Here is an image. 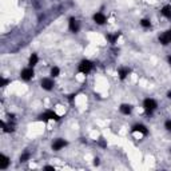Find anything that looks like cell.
I'll use <instances>...</instances> for the list:
<instances>
[{
    "instance_id": "obj_1",
    "label": "cell",
    "mask_w": 171,
    "mask_h": 171,
    "mask_svg": "<svg viewBox=\"0 0 171 171\" xmlns=\"http://www.w3.org/2000/svg\"><path fill=\"white\" fill-rule=\"evenodd\" d=\"M143 107H145V110H146V112H147V114H152V111L158 107V104H157V102L154 100V99L148 98V99H146V100L143 102Z\"/></svg>"
},
{
    "instance_id": "obj_2",
    "label": "cell",
    "mask_w": 171,
    "mask_h": 171,
    "mask_svg": "<svg viewBox=\"0 0 171 171\" xmlns=\"http://www.w3.org/2000/svg\"><path fill=\"white\" fill-rule=\"evenodd\" d=\"M92 67H94V64L91 63L90 60H83V62H80V64H79V72H82V74H88L91 70H92Z\"/></svg>"
},
{
    "instance_id": "obj_3",
    "label": "cell",
    "mask_w": 171,
    "mask_h": 171,
    "mask_svg": "<svg viewBox=\"0 0 171 171\" xmlns=\"http://www.w3.org/2000/svg\"><path fill=\"white\" fill-rule=\"evenodd\" d=\"M49 119H52V120H59L60 116H59L56 112H54V111H47V112L41 114V115L39 116V120H44V122L49 120Z\"/></svg>"
},
{
    "instance_id": "obj_4",
    "label": "cell",
    "mask_w": 171,
    "mask_h": 171,
    "mask_svg": "<svg viewBox=\"0 0 171 171\" xmlns=\"http://www.w3.org/2000/svg\"><path fill=\"white\" fill-rule=\"evenodd\" d=\"M159 41L163 44V46H167L168 43H171V31L163 32L162 35L159 36Z\"/></svg>"
},
{
    "instance_id": "obj_5",
    "label": "cell",
    "mask_w": 171,
    "mask_h": 171,
    "mask_svg": "<svg viewBox=\"0 0 171 171\" xmlns=\"http://www.w3.org/2000/svg\"><path fill=\"white\" fill-rule=\"evenodd\" d=\"M21 79L23 80H26V82H28V80H31L32 78H34V70L32 68H26V70H23L21 71Z\"/></svg>"
},
{
    "instance_id": "obj_6",
    "label": "cell",
    "mask_w": 171,
    "mask_h": 171,
    "mask_svg": "<svg viewBox=\"0 0 171 171\" xmlns=\"http://www.w3.org/2000/svg\"><path fill=\"white\" fill-rule=\"evenodd\" d=\"M41 87L47 91H51L54 88V82L52 79H48V78H44L41 79Z\"/></svg>"
},
{
    "instance_id": "obj_7",
    "label": "cell",
    "mask_w": 171,
    "mask_h": 171,
    "mask_svg": "<svg viewBox=\"0 0 171 171\" xmlns=\"http://www.w3.org/2000/svg\"><path fill=\"white\" fill-rule=\"evenodd\" d=\"M64 146H67V142L64 139H56L55 142L52 143V150L55 151H59L60 148H63Z\"/></svg>"
},
{
    "instance_id": "obj_8",
    "label": "cell",
    "mask_w": 171,
    "mask_h": 171,
    "mask_svg": "<svg viewBox=\"0 0 171 171\" xmlns=\"http://www.w3.org/2000/svg\"><path fill=\"white\" fill-rule=\"evenodd\" d=\"M106 20H107V19H106V16L103 14H100V12H98V14H95L94 15V21H95V23H98V24H104L106 23Z\"/></svg>"
},
{
    "instance_id": "obj_9",
    "label": "cell",
    "mask_w": 171,
    "mask_h": 171,
    "mask_svg": "<svg viewBox=\"0 0 171 171\" xmlns=\"http://www.w3.org/2000/svg\"><path fill=\"white\" fill-rule=\"evenodd\" d=\"M70 29H71V32L79 31V21L76 20V19H74V18L70 19Z\"/></svg>"
},
{
    "instance_id": "obj_10",
    "label": "cell",
    "mask_w": 171,
    "mask_h": 171,
    "mask_svg": "<svg viewBox=\"0 0 171 171\" xmlns=\"http://www.w3.org/2000/svg\"><path fill=\"white\" fill-rule=\"evenodd\" d=\"M0 170H6L7 167H8V165H9V159H8V157H6V155H1L0 157Z\"/></svg>"
},
{
    "instance_id": "obj_11",
    "label": "cell",
    "mask_w": 171,
    "mask_h": 171,
    "mask_svg": "<svg viewBox=\"0 0 171 171\" xmlns=\"http://www.w3.org/2000/svg\"><path fill=\"white\" fill-rule=\"evenodd\" d=\"M132 131H134V132L139 131V132H142L143 135H146V134H147V128H146L143 124H135V126L132 127Z\"/></svg>"
},
{
    "instance_id": "obj_12",
    "label": "cell",
    "mask_w": 171,
    "mask_h": 171,
    "mask_svg": "<svg viewBox=\"0 0 171 171\" xmlns=\"http://www.w3.org/2000/svg\"><path fill=\"white\" fill-rule=\"evenodd\" d=\"M162 15L167 19H171V6H165L162 8Z\"/></svg>"
},
{
    "instance_id": "obj_13",
    "label": "cell",
    "mask_w": 171,
    "mask_h": 171,
    "mask_svg": "<svg viewBox=\"0 0 171 171\" xmlns=\"http://www.w3.org/2000/svg\"><path fill=\"white\" fill-rule=\"evenodd\" d=\"M131 110H132V107H131L130 104H122L120 106V112L124 114V115H128V114L131 112Z\"/></svg>"
},
{
    "instance_id": "obj_14",
    "label": "cell",
    "mask_w": 171,
    "mask_h": 171,
    "mask_svg": "<svg viewBox=\"0 0 171 171\" xmlns=\"http://www.w3.org/2000/svg\"><path fill=\"white\" fill-rule=\"evenodd\" d=\"M128 72H130L128 68H120V70H119V78H120V80H124V79L127 78Z\"/></svg>"
},
{
    "instance_id": "obj_15",
    "label": "cell",
    "mask_w": 171,
    "mask_h": 171,
    "mask_svg": "<svg viewBox=\"0 0 171 171\" xmlns=\"http://www.w3.org/2000/svg\"><path fill=\"white\" fill-rule=\"evenodd\" d=\"M36 63H38V55H36V54H32V55L29 56V66L34 67Z\"/></svg>"
},
{
    "instance_id": "obj_16",
    "label": "cell",
    "mask_w": 171,
    "mask_h": 171,
    "mask_svg": "<svg viewBox=\"0 0 171 171\" xmlns=\"http://www.w3.org/2000/svg\"><path fill=\"white\" fill-rule=\"evenodd\" d=\"M119 36H120V32H116L115 35H107V39L111 41V43H115V41L118 40Z\"/></svg>"
},
{
    "instance_id": "obj_17",
    "label": "cell",
    "mask_w": 171,
    "mask_h": 171,
    "mask_svg": "<svg viewBox=\"0 0 171 171\" xmlns=\"http://www.w3.org/2000/svg\"><path fill=\"white\" fill-rule=\"evenodd\" d=\"M140 24H142V27H145V28H148V27H151V21L148 20V19H143V20L140 21Z\"/></svg>"
},
{
    "instance_id": "obj_18",
    "label": "cell",
    "mask_w": 171,
    "mask_h": 171,
    "mask_svg": "<svg viewBox=\"0 0 171 171\" xmlns=\"http://www.w3.org/2000/svg\"><path fill=\"white\" fill-rule=\"evenodd\" d=\"M59 72H60V70H59L58 67H54L52 70H51V75H52L54 78H55V76H58V75H59Z\"/></svg>"
},
{
    "instance_id": "obj_19",
    "label": "cell",
    "mask_w": 171,
    "mask_h": 171,
    "mask_svg": "<svg viewBox=\"0 0 171 171\" xmlns=\"http://www.w3.org/2000/svg\"><path fill=\"white\" fill-rule=\"evenodd\" d=\"M28 158H29V154H28V152H24L23 155L20 157V160H21V162H26V160L28 159Z\"/></svg>"
},
{
    "instance_id": "obj_20",
    "label": "cell",
    "mask_w": 171,
    "mask_h": 171,
    "mask_svg": "<svg viewBox=\"0 0 171 171\" xmlns=\"http://www.w3.org/2000/svg\"><path fill=\"white\" fill-rule=\"evenodd\" d=\"M165 127L167 128V131H171V120H167V122H166Z\"/></svg>"
},
{
    "instance_id": "obj_21",
    "label": "cell",
    "mask_w": 171,
    "mask_h": 171,
    "mask_svg": "<svg viewBox=\"0 0 171 171\" xmlns=\"http://www.w3.org/2000/svg\"><path fill=\"white\" fill-rule=\"evenodd\" d=\"M8 83H9V80H7V79H3V80H1V86H3V87H4V86H7Z\"/></svg>"
},
{
    "instance_id": "obj_22",
    "label": "cell",
    "mask_w": 171,
    "mask_h": 171,
    "mask_svg": "<svg viewBox=\"0 0 171 171\" xmlns=\"http://www.w3.org/2000/svg\"><path fill=\"white\" fill-rule=\"evenodd\" d=\"M99 145H100L102 147H106V146H107V145H106V142H104V140H103V139H100V140H99Z\"/></svg>"
},
{
    "instance_id": "obj_23",
    "label": "cell",
    "mask_w": 171,
    "mask_h": 171,
    "mask_svg": "<svg viewBox=\"0 0 171 171\" xmlns=\"http://www.w3.org/2000/svg\"><path fill=\"white\" fill-rule=\"evenodd\" d=\"M99 163H100V162H99V159H98V158H95V159H94V165L99 166Z\"/></svg>"
},
{
    "instance_id": "obj_24",
    "label": "cell",
    "mask_w": 171,
    "mask_h": 171,
    "mask_svg": "<svg viewBox=\"0 0 171 171\" xmlns=\"http://www.w3.org/2000/svg\"><path fill=\"white\" fill-rule=\"evenodd\" d=\"M44 168H46V170H54V167H52V166H46V167H44Z\"/></svg>"
},
{
    "instance_id": "obj_25",
    "label": "cell",
    "mask_w": 171,
    "mask_h": 171,
    "mask_svg": "<svg viewBox=\"0 0 171 171\" xmlns=\"http://www.w3.org/2000/svg\"><path fill=\"white\" fill-rule=\"evenodd\" d=\"M167 98H168V99H171V91H170V92L167 94Z\"/></svg>"
},
{
    "instance_id": "obj_26",
    "label": "cell",
    "mask_w": 171,
    "mask_h": 171,
    "mask_svg": "<svg viewBox=\"0 0 171 171\" xmlns=\"http://www.w3.org/2000/svg\"><path fill=\"white\" fill-rule=\"evenodd\" d=\"M168 63H170V64H171V55H170V56H168Z\"/></svg>"
}]
</instances>
